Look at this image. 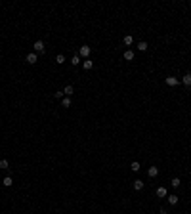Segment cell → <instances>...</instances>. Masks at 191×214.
<instances>
[{
  "mask_svg": "<svg viewBox=\"0 0 191 214\" xmlns=\"http://www.w3.org/2000/svg\"><path fill=\"white\" fill-rule=\"evenodd\" d=\"M180 82H182V84H185V86L189 88V86H191V73H187V75H184V76H182V80H180Z\"/></svg>",
  "mask_w": 191,
  "mask_h": 214,
  "instance_id": "obj_5",
  "label": "cell"
},
{
  "mask_svg": "<svg viewBox=\"0 0 191 214\" xmlns=\"http://www.w3.org/2000/svg\"><path fill=\"white\" fill-rule=\"evenodd\" d=\"M36 61H38V56L34 54V52H31V54H27V63H29V65H34Z\"/></svg>",
  "mask_w": 191,
  "mask_h": 214,
  "instance_id": "obj_1",
  "label": "cell"
},
{
  "mask_svg": "<svg viewBox=\"0 0 191 214\" xmlns=\"http://www.w3.org/2000/svg\"><path fill=\"white\" fill-rule=\"evenodd\" d=\"M90 46H80V54H78V57H86L88 59V56H90Z\"/></svg>",
  "mask_w": 191,
  "mask_h": 214,
  "instance_id": "obj_2",
  "label": "cell"
},
{
  "mask_svg": "<svg viewBox=\"0 0 191 214\" xmlns=\"http://www.w3.org/2000/svg\"><path fill=\"white\" fill-rule=\"evenodd\" d=\"M61 107H71V100L67 96H63V100H61Z\"/></svg>",
  "mask_w": 191,
  "mask_h": 214,
  "instance_id": "obj_16",
  "label": "cell"
},
{
  "mask_svg": "<svg viewBox=\"0 0 191 214\" xmlns=\"http://www.w3.org/2000/svg\"><path fill=\"white\" fill-rule=\"evenodd\" d=\"M140 168H141V166H140V163H138V161H134V163L130 164V170H132V172H140Z\"/></svg>",
  "mask_w": 191,
  "mask_h": 214,
  "instance_id": "obj_9",
  "label": "cell"
},
{
  "mask_svg": "<svg viewBox=\"0 0 191 214\" xmlns=\"http://www.w3.org/2000/svg\"><path fill=\"white\" fill-rule=\"evenodd\" d=\"M34 52H38V54H44V42H42V40H36V42H34Z\"/></svg>",
  "mask_w": 191,
  "mask_h": 214,
  "instance_id": "obj_4",
  "label": "cell"
},
{
  "mask_svg": "<svg viewBox=\"0 0 191 214\" xmlns=\"http://www.w3.org/2000/svg\"><path fill=\"white\" fill-rule=\"evenodd\" d=\"M182 182H180V178H172V187H180Z\"/></svg>",
  "mask_w": 191,
  "mask_h": 214,
  "instance_id": "obj_18",
  "label": "cell"
},
{
  "mask_svg": "<svg viewBox=\"0 0 191 214\" xmlns=\"http://www.w3.org/2000/svg\"><path fill=\"white\" fill-rule=\"evenodd\" d=\"M178 201H180L178 195H168V203H170L172 207H174V205H178Z\"/></svg>",
  "mask_w": 191,
  "mask_h": 214,
  "instance_id": "obj_10",
  "label": "cell"
},
{
  "mask_svg": "<svg viewBox=\"0 0 191 214\" xmlns=\"http://www.w3.org/2000/svg\"><path fill=\"white\" fill-rule=\"evenodd\" d=\"M82 67H84V69H86V71H90V69H92V67H94V61H92V59H86V61L82 63Z\"/></svg>",
  "mask_w": 191,
  "mask_h": 214,
  "instance_id": "obj_8",
  "label": "cell"
},
{
  "mask_svg": "<svg viewBox=\"0 0 191 214\" xmlns=\"http://www.w3.org/2000/svg\"><path fill=\"white\" fill-rule=\"evenodd\" d=\"M159 214H168V210H166V208H160V212Z\"/></svg>",
  "mask_w": 191,
  "mask_h": 214,
  "instance_id": "obj_23",
  "label": "cell"
},
{
  "mask_svg": "<svg viewBox=\"0 0 191 214\" xmlns=\"http://www.w3.org/2000/svg\"><path fill=\"white\" fill-rule=\"evenodd\" d=\"M124 59H126V61H132V59H134V52L132 50H126V52H124Z\"/></svg>",
  "mask_w": 191,
  "mask_h": 214,
  "instance_id": "obj_11",
  "label": "cell"
},
{
  "mask_svg": "<svg viewBox=\"0 0 191 214\" xmlns=\"http://www.w3.org/2000/svg\"><path fill=\"white\" fill-rule=\"evenodd\" d=\"M71 63H73V65H78V63H80V57H78V56H73V57H71Z\"/></svg>",
  "mask_w": 191,
  "mask_h": 214,
  "instance_id": "obj_19",
  "label": "cell"
},
{
  "mask_svg": "<svg viewBox=\"0 0 191 214\" xmlns=\"http://www.w3.org/2000/svg\"><path fill=\"white\" fill-rule=\"evenodd\" d=\"M56 63H59V65H61V63H65V57L61 56V54H59V56H56Z\"/></svg>",
  "mask_w": 191,
  "mask_h": 214,
  "instance_id": "obj_20",
  "label": "cell"
},
{
  "mask_svg": "<svg viewBox=\"0 0 191 214\" xmlns=\"http://www.w3.org/2000/svg\"><path fill=\"white\" fill-rule=\"evenodd\" d=\"M166 84H168V86H172V88H174V86H178V84H180V80H178V78H176V76H166Z\"/></svg>",
  "mask_w": 191,
  "mask_h": 214,
  "instance_id": "obj_3",
  "label": "cell"
},
{
  "mask_svg": "<svg viewBox=\"0 0 191 214\" xmlns=\"http://www.w3.org/2000/svg\"><path fill=\"white\" fill-rule=\"evenodd\" d=\"M122 42H124V44H126V46H130V44H132V42H134V38H132V35H126V37L122 38Z\"/></svg>",
  "mask_w": 191,
  "mask_h": 214,
  "instance_id": "obj_13",
  "label": "cell"
},
{
  "mask_svg": "<svg viewBox=\"0 0 191 214\" xmlns=\"http://www.w3.org/2000/svg\"><path fill=\"white\" fill-rule=\"evenodd\" d=\"M132 187L136 189V191H141V189H143V182H141V180H134Z\"/></svg>",
  "mask_w": 191,
  "mask_h": 214,
  "instance_id": "obj_7",
  "label": "cell"
},
{
  "mask_svg": "<svg viewBox=\"0 0 191 214\" xmlns=\"http://www.w3.org/2000/svg\"><path fill=\"white\" fill-rule=\"evenodd\" d=\"M54 96H56V98H59V100H63V90H61V92H56V94H54Z\"/></svg>",
  "mask_w": 191,
  "mask_h": 214,
  "instance_id": "obj_22",
  "label": "cell"
},
{
  "mask_svg": "<svg viewBox=\"0 0 191 214\" xmlns=\"http://www.w3.org/2000/svg\"><path fill=\"white\" fill-rule=\"evenodd\" d=\"M147 174H149V178H155L159 174V168H157V166H149V168H147Z\"/></svg>",
  "mask_w": 191,
  "mask_h": 214,
  "instance_id": "obj_6",
  "label": "cell"
},
{
  "mask_svg": "<svg viewBox=\"0 0 191 214\" xmlns=\"http://www.w3.org/2000/svg\"><path fill=\"white\" fill-rule=\"evenodd\" d=\"M2 183H4V187H10V185H13V180H12V176H6Z\"/></svg>",
  "mask_w": 191,
  "mask_h": 214,
  "instance_id": "obj_12",
  "label": "cell"
},
{
  "mask_svg": "<svg viewBox=\"0 0 191 214\" xmlns=\"http://www.w3.org/2000/svg\"><path fill=\"white\" fill-rule=\"evenodd\" d=\"M136 48H138L140 52H145V50H147V42H143V40H141V42H138V46H136Z\"/></svg>",
  "mask_w": 191,
  "mask_h": 214,
  "instance_id": "obj_15",
  "label": "cell"
},
{
  "mask_svg": "<svg viewBox=\"0 0 191 214\" xmlns=\"http://www.w3.org/2000/svg\"><path fill=\"white\" fill-rule=\"evenodd\" d=\"M157 197H166V187H157Z\"/></svg>",
  "mask_w": 191,
  "mask_h": 214,
  "instance_id": "obj_17",
  "label": "cell"
},
{
  "mask_svg": "<svg viewBox=\"0 0 191 214\" xmlns=\"http://www.w3.org/2000/svg\"><path fill=\"white\" fill-rule=\"evenodd\" d=\"M8 166H10V163H8L6 159H2V161H0V168H8Z\"/></svg>",
  "mask_w": 191,
  "mask_h": 214,
  "instance_id": "obj_21",
  "label": "cell"
},
{
  "mask_svg": "<svg viewBox=\"0 0 191 214\" xmlns=\"http://www.w3.org/2000/svg\"><path fill=\"white\" fill-rule=\"evenodd\" d=\"M73 92H75V88H73V86H71V84H69V86H65V90H63V94L67 96V98H69V96L73 94Z\"/></svg>",
  "mask_w": 191,
  "mask_h": 214,
  "instance_id": "obj_14",
  "label": "cell"
}]
</instances>
